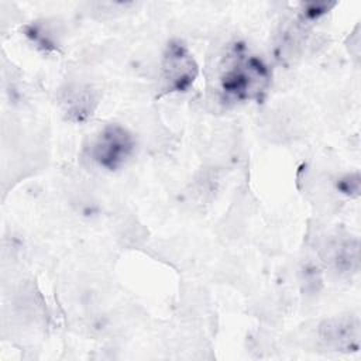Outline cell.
<instances>
[{"label":"cell","mask_w":361,"mask_h":361,"mask_svg":"<svg viewBox=\"0 0 361 361\" xmlns=\"http://www.w3.org/2000/svg\"><path fill=\"white\" fill-rule=\"evenodd\" d=\"M320 340L331 350L355 353L360 348V323L353 316H338L320 324Z\"/></svg>","instance_id":"cell-4"},{"label":"cell","mask_w":361,"mask_h":361,"mask_svg":"<svg viewBox=\"0 0 361 361\" xmlns=\"http://www.w3.org/2000/svg\"><path fill=\"white\" fill-rule=\"evenodd\" d=\"M135 149L134 135L118 124L103 127L87 147V157L97 166L116 171L126 165Z\"/></svg>","instance_id":"cell-2"},{"label":"cell","mask_w":361,"mask_h":361,"mask_svg":"<svg viewBox=\"0 0 361 361\" xmlns=\"http://www.w3.org/2000/svg\"><path fill=\"white\" fill-rule=\"evenodd\" d=\"M271 82L267 63L257 55L250 54L243 45L235 47L226 56L219 85L226 99L234 102L259 100Z\"/></svg>","instance_id":"cell-1"},{"label":"cell","mask_w":361,"mask_h":361,"mask_svg":"<svg viewBox=\"0 0 361 361\" xmlns=\"http://www.w3.org/2000/svg\"><path fill=\"white\" fill-rule=\"evenodd\" d=\"M96 97L89 86L75 85L68 87L62 99L65 113L71 120L82 121L92 116L96 106Z\"/></svg>","instance_id":"cell-5"},{"label":"cell","mask_w":361,"mask_h":361,"mask_svg":"<svg viewBox=\"0 0 361 361\" xmlns=\"http://www.w3.org/2000/svg\"><path fill=\"white\" fill-rule=\"evenodd\" d=\"M337 189L350 196V197H355L358 196L360 193V176L358 173H354V175H345L344 178H341L338 182H337Z\"/></svg>","instance_id":"cell-6"},{"label":"cell","mask_w":361,"mask_h":361,"mask_svg":"<svg viewBox=\"0 0 361 361\" xmlns=\"http://www.w3.org/2000/svg\"><path fill=\"white\" fill-rule=\"evenodd\" d=\"M199 66L189 48L178 41H169L161 61V89L164 93L186 92L196 80Z\"/></svg>","instance_id":"cell-3"}]
</instances>
